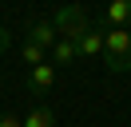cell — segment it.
Listing matches in <instances>:
<instances>
[{
	"label": "cell",
	"mask_w": 131,
	"mask_h": 127,
	"mask_svg": "<svg viewBox=\"0 0 131 127\" xmlns=\"http://www.w3.org/2000/svg\"><path fill=\"white\" fill-rule=\"evenodd\" d=\"M103 64H107V71H131V32L127 28L103 32Z\"/></svg>",
	"instance_id": "cell-1"
},
{
	"label": "cell",
	"mask_w": 131,
	"mask_h": 127,
	"mask_svg": "<svg viewBox=\"0 0 131 127\" xmlns=\"http://www.w3.org/2000/svg\"><path fill=\"white\" fill-rule=\"evenodd\" d=\"M52 24H56V32H60L64 40H72V44L91 28V24H88V12H83L80 4H64V8L56 12V20H52Z\"/></svg>",
	"instance_id": "cell-2"
},
{
	"label": "cell",
	"mask_w": 131,
	"mask_h": 127,
	"mask_svg": "<svg viewBox=\"0 0 131 127\" xmlns=\"http://www.w3.org/2000/svg\"><path fill=\"white\" fill-rule=\"evenodd\" d=\"M56 87V64H40V68H28V91L32 95H48Z\"/></svg>",
	"instance_id": "cell-3"
},
{
	"label": "cell",
	"mask_w": 131,
	"mask_h": 127,
	"mask_svg": "<svg viewBox=\"0 0 131 127\" xmlns=\"http://www.w3.org/2000/svg\"><path fill=\"white\" fill-rule=\"evenodd\" d=\"M24 40H32V44H40L44 52H52V44L60 40V32H56V24H52V20H36V24H28Z\"/></svg>",
	"instance_id": "cell-4"
},
{
	"label": "cell",
	"mask_w": 131,
	"mask_h": 127,
	"mask_svg": "<svg viewBox=\"0 0 131 127\" xmlns=\"http://www.w3.org/2000/svg\"><path fill=\"white\" fill-rule=\"evenodd\" d=\"M75 52H80V60H95V56H103V28H88L80 40H75Z\"/></svg>",
	"instance_id": "cell-5"
},
{
	"label": "cell",
	"mask_w": 131,
	"mask_h": 127,
	"mask_svg": "<svg viewBox=\"0 0 131 127\" xmlns=\"http://www.w3.org/2000/svg\"><path fill=\"white\" fill-rule=\"evenodd\" d=\"M103 24L107 28H127L131 24V0H107L103 4Z\"/></svg>",
	"instance_id": "cell-6"
},
{
	"label": "cell",
	"mask_w": 131,
	"mask_h": 127,
	"mask_svg": "<svg viewBox=\"0 0 131 127\" xmlns=\"http://www.w3.org/2000/svg\"><path fill=\"white\" fill-rule=\"evenodd\" d=\"M24 127H56V111L44 107V103H36V107L24 115Z\"/></svg>",
	"instance_id": "cell-7"
},
{
	"label": "cell",
	"mask_w": 131,
	"mask_h": 127,
	"mask_svg": "<svg viewBox=\"0 0 131 127\" xmlns=\"http://www.w3.org/2000/svg\"><path fill=\"white\" fill-rule=\"evenodd\" d=\"M75 60H80V52H75V44L60 36L56 44H52V64H75Z\"/></svg>",
	"instance_id": "cell-8"
},
{
	"label": "cell",
	"mask_w": 131,
	"mask_h": 127,
	"mask_svg": "<svg viewBox=\"0 0 131 127\" xmlns=\"http://www.w3.org/2000/svg\"><path fill=\"white\" fill-rule=\"evenodd\" d=\"M20 56H24V64H28V68H40V64H48V60H44V48H40V44H32V40H24V44H20Z\"/></svg>",
	"instance_id": "cell-9"
},
{
	"label": "cell",
	"mask_w": 131,
	"mask_h": 127,
	"mask_svg": "<svg viewBox=\"0 0 131 127\" xmlns=\"http://www.w3.org/2000/svg\"><path fill=\"white\" fill-rule=\"evenodd\" d=\"M0 127H24V119L12 115V111H0Z\"/></svg>",
	"instance_id": "cell-10"
},
{
	"label": "cell",
	"mask_w": 131,
	"mask_h": 127,
	"mask_svg": "<svg viewBox=\"0 0 131 127\" xmlns=\"http://www.w3.org/2000/svg\"><path fill=\"white\" fill-rule=\"evenodd\" d=\"M4 44H8V28H0V56H4Z\"/></svg>",
	"instance_id": "cell-11"
}]
</instances>
